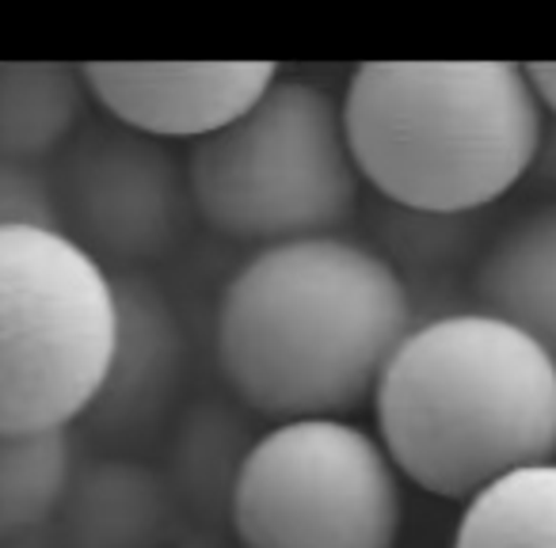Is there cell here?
Returning a JSON list of instances; mask_svg holds the SVG:
<instances>
[{
    "mask_svg": "<svg viewBox=\"0 0 556 548\" xmlns=\"http://www.w3.org/2000/svg\"><path fill=\"white\" fill-rule=\"evenodd\" d=\"M416 328L408 282L363 240L309 237L260 247L217 302V366L275 423L348 419Z\"/></svg>",
    "mask_w": 556,
    "mask_h": 548,
    "instance_id": "1",
    "label": "cell"
},
{
    "mask_svg": "<svg viewBox=\"0 0 556 548\" xmlns=\"http://www.w3.org/2000/svg\"><path fill=\"white\" fill-rule=\"evenodd\" d=\"M374 419L408 484L469 502L510 472L556 461V362L492 313H446L401 343Z\"/></svg>",
    "mask_w": 556,
    "mask_h": 548,
    "instance_id": "2",
    "label": "cell"
},
{
    "mask_svg": "<svg viewBox=\"0 0 556 548\" xmlns=\"http://www.w3.org/2000/svg\"><path fill=\"white\" fill-rule=\"evenodd\" d=\"M340 103L363 183L427 217L500 202L545 138V107L515 62H366Z\"/></svg>",
    "mask_w": 556,
    "mask_h": 548,
    "instance_id": "3",
    "label": "cell"
},
{
    "mask_svg": "<svg viewBox=\"0 0 556 548\" xmlns=\"http://www.w3.org/2000/svg\"><path fill=\"white\" fill-rule=\"evenodd\" d=\"M187 187L222 237L260 247L336 237L363 187L343 103L317 80L278 73L237 123L194 141Z\"/></svg>",
    "mask_w": 556,
    "mask_h": 548,
    "instance_id": "4",
    "label": "cell"
},
{
    "mask_svg": "<svg viewBox=\"0 0 556 548\" xmlns=\"http://www.w3.org/2000/svg\"><path fill=\"white\" fill-rule=\"evenodd\" d=\"M115 351V275L62 229H0V434L70 431Z\"/></svg>",
    "mask_w": 556,
    "mask_h": 548,
    "instance_id": "5",
    "label": "cell"
},
{
    "mask_svg": "<svg viewBox=\"0 0 556 548\" xmlns=\"http://www.w3.org/2000/svg\"><path fill=\"white\" fill-rule=\"evenodd\" d=\"M401 472L351 419H290L240 457L229 522L244 548H396Z\"/></svg>",
    "mask_w": 556,
    "mask_h": 548,
    "instance_id": "6",
    "label": "cell"
},
{
    "mask_svg": "<svg viewBox=\"0 0 556 548\" xmlns=\"http://www.w3.org/2000/svg\"><path fill=\"white\" fill-rule=\"evenodd\" d=\"M187 202V164L179 168L164 141L111 118L73 141L58 179L62 232L108 270H115L111 263L134 270V263L156 259L176 240Z\"/></svg>",
    "mask_w": 556,
    "mask_h": 548,
    "instance_id": "7",
    "label": "cell"
},
{
    "mask_svg": "<svg viewBox=\"0 0 556 548\" xmlns=\"http://www.w3.org/2000/svg\"><path fill=\"white\" fill-rule=\"evenodd\" d=\"M88 95L111 123L153 141H202L278 80L270 62H92Z\"/></svg>",
    "mask_w": 556,
    "mask_h": 548,
    "instance_id": "8",
    "label": "cell"
},
{
    "mask_svg": "<svg viewBox=\"0 0 556 548\" xmlns=\"http://www.w3.org/2000/svg\"><path fill=\"white\" fill-rule=\"evenodd\" d=\"M184 373V324L156 282L138 270H115V351L108 381L88 416L111 426L153 419Z\"/></svg>",
    "mask_w": 556,
    "mask_h": 548,
    "instance_id": "9",
    "label": "cell"
},
{
    "mask_svg": "<svg viewBox=\"0 0 556 548\" xmlns=\"http://www.w3.org/2000/svg\"><path fill=\"white\" fill-rule=\"evenodd\" d=\"M480 313L522 328L556 362V202L515 221L477 267Z\"/></svg>",
    "mask_w": 556,
    "mask_h": 548,
    "instance_id": "10",
    "label": "cell"
},
{
    "mask_svg": "<svg viewBox=\"0 0 556 548\" xmlns=\"http://www.w3.org/2000/svg\"><path fill=\"white\" fill-rule=\"evenodd\" d=\"M58 514L70 548H153L164 530V487L141 464L103 461L73 480Z\"/></svg>",
    "mask_w": 556,
    "mask_h": 548,
    "instance_id": "11",
    "label": "cell"
},
{
    "mask_svg": "<svg viewBox=\"0 0 556 548\" xmlns=\"http://www.w3.org/2000/svg\"><path fill=\"white\" fill-rule=\"evenodd\" d=\"M88 100L80 65L0 62V156L42 164L77 133Z\"/></svg>",
    "mask_w": 556,
    "mask_h": 548,
    "instance_id": "12",
    "label": "cell"
},
{
    "mask_svg": "<svg viewBox=\"0 0 556 548\" xmlns=\"http://www.w3.org/2000/svg\"><path fill=\"white\" fill-rule=\"evenodd\" d=\"M73 484L70 431L0 434V548L58 518Z\"/></svg>",
    "mask_w": 556,
    "mask_h": 548,
    "instance_id": "13",
    "label": "cell"
},
{
    "mask_svg": "<svg viewBox=\"0 0 556 548\" xmlns=\"http://www.w3.org/2000/svg\"><path fill=\"white\" fill-rule=\"evenodd\" d=\"M454 548H556V461L518 469L472 495Z\"/></svg>",
    "mask_w": 556,
    "mask_h": 548,
    "instance_id": "14",
    "label": "cell"
},
{
    "mask_svg": "<svg viewBox=\"0 0 556 548\" xmlns=\"http://www.w3.org/2000/svg\"><path fill=\"white\" fill-rule=\"evenodd\" d=\"M0 229H62L58 187L42 164L0 156Z\"/></svg>",
    "mask_w": 556,
    "mask_h": 548,
    "instance_id": "15",
    "label": "cell"
},
{
    "mask_svg": "<svg viewBox=\"0 0 556 548\" xmlns=\"http://www.w3.org/2000/svg\"><path fill=\"white\" fill-rule=\"evenodd\" d=\"M526 77H530L533 92H538L541 107L548 115H556V62H533L526 65Z\"/></svg>",
    "mask_w": 556,
    "mask_h": 548,
    "instance_id": "16",
    "label": "cell"
}]
</instances>
